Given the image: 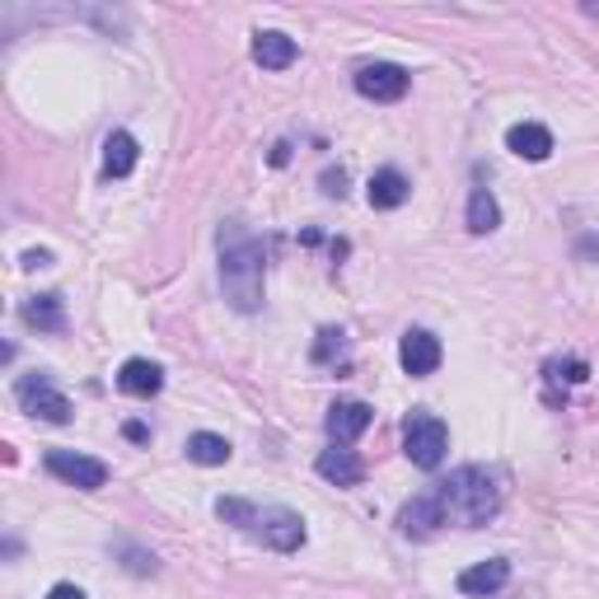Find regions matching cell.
Segmentation results:
<instances>
[{"label": "cell", "instance_id": "cell-20", "mask_svg": "<svg viewBox=\"0 0 599 599\" xmlns=\"http://www.w3.org/2000/svg\"><path fill=\"white\" fill-rule=\"evenodd\" d=\"M501 225V206H497V197H492L487 188H477L473 197H469V230L473 234H492Z\"/></svg>", "mask_w": 599, "mask_h": 599}, {"label": "cell", "instance_id": "cell-13", "mask_svg": "<svg viewBox=\"0 0 599 599\" xmlns=\"http://www.w3.org/2000/svg\"><path fill=\"white\" fill-rule=\"evenodd\" d=\"M506 581H511V562H506V558H487V562L469 566V572H459V590L487 599V595H497Z\"/></svg>", "mask_w": 599, "mask_h": 599}, {"label": "cell", "instance_id": "cell-3", "mask_svg": "<svg viewBox=\"0 0 599 599\" xmlns=\"http://www.w3.org/2000/svg\"><path fill=\"white\" fill-rule=\"evenodd\" d=\"M220 286L239 314H253L263 305V244L253 234L244 230H230V239L220 234Z\"/></svg>", "mask_w": 599, "mask_h": 599}, {"label": "cell", "instance_id": "cell-8", "mask_svg": "<svg viewBox=\"0 0 599 599\" xmlns=\"http://www.w3.org/2000/svg\"><path fill=\"white\" fill-rule=\"evenodd\" d=\"M408 85H412V75L403 66H394V62H374V66L356 71V89L374 103H398L403 94H408Z\"/></svg>", "mask_w": 599, "mask_h": 599}, {"label": "cell", "instance_id": "cell-2", "mask_svg": "<svg viewBox=\"0 0 599 599\" xmlns=\"http://www.w3.org/2000/svg\"><path fill=\"white\" fill-rule=\"evenodd\" d=\"M216 515L234 530H244L248 538H258L263 548L272 552H295L305 544V520L286 506H258V501H239V497H220L216 501Z\"/></svg>", "mask_w": 599, "mask_h": 599}, {"label": "cell", "instance_id": "cell-14", "mask_svg": "<svg viewBox=\"0 0 599 599\" xmlns=\"http://www.w3.org/2000/svg\"><path fill=\"white\" fill-rule=\"evenodd\" d=\"M295 56H300L295 38L277 34V28H267V34H258V38H253V62H258L263 71H286V66L295 62Z\"/></svg>", "mask_w": 599, "mask_h": 599}, {"label": "cell", "instance_id": "cell-21", "mask_svg": "<svg viewBox=\"0 0 599 599\" xmlns=\"http://www.w3.org/2000/svg\"><path fill=\"white\" fill-rule=\"evenodd\" d=\"M333 352L342 356V333H337V328H323V333H319V347H314V361H333Z\"/></svg>", "mask_w": 599, "mask_h": 599}, {"label": "cell", "instance_id": "cell-23", "mask_svg": "<svg viewBox=\"0 0 599 599\" xmlns=\"http://www.w3.org/2000/svg\"><path fill=\"white\" fill-rule=\"evenodd\" d=\"M48 599H85V590L80 586H66V581H62V586L48 590Z\"/></svg>", "mask_w": 599, "mask_h": 599}, {"label": "cell", "instance_id": "cell-19", "mask_svg": "<svg viewBox=\"0 0 599 599\" xmlns=\"http://www.w3.org/2000/svg\"><path fill=\"white\" fill-rule=\"evenodd\" d=\"M24 323L28 328H42V333H62V323H66L62 300H56V295H34L24 305Z\"/></svg>", "mask_w": 599, "mask_h": 599}, {"label": "cell", "instance_id": "cell-16", "mask_svg": "<svg viewBox=\"0 0 599 599\" xmlns=\"http://www.w3.org/2000/svg\"><path fill=\"white\" fill-rule=\"evenodd\" d=\"M506 145L515 150L520 160H548L552 155V131L548 127H538V123H515L511 131H506Z\"/></svg>", "mask_w": 599, "mask_h": 599}, {"label": "cell", "instance_id": "cell-4", "mask_svg": "<svg viewBox=\"0 0 599 599\" xmlns=\"http://www.w3.org/2000/svg\"><path fill=\"white\" fill-rule=\"evenodd\" d=\"M449 449V431L436 412H408V422H403V455H408L417 469H436Z\"/></svg>", "mask_w": 599, "mask_h": 599}, {"label": "cell", "instance_id": "cell-12", "mask_svg": "<svg viewBox=\"0 0 599 599\" xmlns=\"http://www.w3.org/2000/svg\"><path fill=\"white\" fill-rule=\"evenodd\" d=\"M117 388L131 398H155L164 388V370L155 361H145V356H131V361H123V370H117Z\"/></svg>", "mask_w": 599, "mask_h": 599}, {"label": "cell", "instance_id": "cell-24", "mask_svg": "<svg viewBox=\"0 0 599 599\" xmlns=\"http://www.w3.org/2000/svg\"><path fill=\"white\" fill-rule=\"evenodd\" d=\"M123 431H127V441H150V431H145L141 422H127Z\"/></svg>", "mask_w": 599, "mask_h": 599}, {"label": "cell", "instance_id": "cell-15", "mask_svg": "<svg viewBox=\"0 0 599 599\" xmlns=\"http://www.w3.org/2000/svg\"><path fill=\"white\" fill-rule=\"evenodd\" d=\"M366 197H370L374 212H394V206H403V202L412 197V183H408V178H403L398 169H380V174L370 178Z\"/></svg>", "mask_w": 599, "mask_h": 599}, {"label": "cell", "instance_id": "cell-7", "mask_svg": "<svg viewBox=\"0 0 599 599\" xmlns=\"http://www.w3.org/2000/svg\"><path fill=\"white\" fill-rule=\"evenodd\" d=\"M441 337L436 333H426V328H408L398 342V361L403 370L412 374V380H426V374H436L441 370Z\"/></svg>", "mask_w": 599, "mask_h": 599}, {"label": "cell", "instance_id": "cell-5", "mask_svg": "<svg viewBox=\"0 0 599 599\" xmlns=\"http://www.w3.org/2000/svg\"><path fill=\"white\" fill-rule=\"evenodd\" d=\"M14 398H20L24 412L42 417V422H56V426L71 422V398L48 380V374H24V380L14 384Z\"/></svg>", "mask_w": 599, "mask_h": 599}, {"label": "cell", "instance_id": "cell-22", "mask_svg": "<svg viewBox=\"0 0 599 599\" xmlns=\"http://www.w3.org/2000/svg\"><path fill=\"white\" fill-rule=\"evenodd\" d=\"M342 183H347V174H323V192H328V197H342V192H347V188H342Z\"/></svg>", "mask_w": 599, "mask_h": 599}, {"label": "cell", "instance_id": "cell-1", "mask_svg": "<svg viewBox=\"0 0 599 599\" xmlns=\"http://www.w3.org/2000/svg\"><path fill=\"white\" fill-rule=\"evenodd\" d=\"M431 492H436V501H441L445 524H459V530H483V524L497 520V511H501L497 477H492L487 469H477V463L455 469L445 483H436Z\"/></svg>", "mask_w": 599, "mask_h": 599}, {"label": "cell", "instance_id": "cell-18", "mask_svg": "<svg viewBox=\"0 0 599 599\" xmlns=\"http://www.w3.org/2000/svg\"><path fill=\"white\" fill-rule=\"evenodd\" d=\"M188 459H192V463H202V469L230 463V441L216 436V431H197V436H188Z\"/></svg>", "mask_w": 599, "mask_h": 599}, {"label": "cell", "instance_id": "cell-17", "mask_svg": "<svg viewBox=\"0 0 599 599\" xmlns=\"http://www.w3.org/2000/svg\"><path fill=\"white\" fill-rule=\"evenodd\" d=\"M137 137L131 131H113L109 141H103V169H109V178H127L131 169H137Z\"/></svg>", "mask_w": 599, "mask_h": 599}, {"label": "cell", "instance_id": "cell-10", "mask_svg": "<svg viewBox=\"0 0 599 599\" xmlns=\"http://www.w3.org/2000/svg\"><path fill=\"white\" fill-rule=\"evenodd\" d=\"M314 469H319V477H323V483H333V487H356V483L366 477V463L356 459V449H347V445H328V449H319Z\"/></svg>", "mask_w": 599, "mask_h": 599}, {"label": "cell", "instance_id": "cell-6", "mask_svg": "<svg viewBox=\"0 0 599 599\" xmlns=\"http://www.w3.org/2000/svg\"><path fill=\"white\" fill-rule=\"evenodd\" d=\"M48 473L62 477V483L80 487V492H99L109 483V463L89 459V455H75V449H48Z\"/></svg>", "mask_w": 599, "mask_h": 599}, {"label": "cell", "instance_id": "cell-25", "mask_svg": "<svg viewBox=\"0 0 599 599\" xmlns=\"http://www.w3.org/2000/svg\"><path fill=\"white\" fill-rule=\"evenodd\" d=\"M52 253H24V267H48Z\"/></svg>", "mask_w": 599, "mask_h": 599}, {"label": "cell", "instance_id": "cell-9", "mask_svg": "<svg viewBox=\"0 0 599 599\" xmlns=\"http://www.w3.org/2000/svg\"><path fill=\"white\" fill-rule=\"evenodd\" d=\"M374 422V408L370 403H356V398H342V403H333L328 408V417H323V431L333 436V445H352L361 431Z\"/></svg>", "mask_w": 599, "mask_h": 599}, {"label": "cell", "instance_id": "cell-11", "mask_svg": "<svg viewBox=\"0 0 599 599\" xmlns=\"http://www.w3.org/2000/svg\"><path fill=\"white\" fill-rule=\"evenodd\" d=\"M445 524V515H441V501H436V492H417V497L403 506L398 511V530L408 534V538H431Z\"/></svg>", "mask_w": 599, "mask_h": 599}]
</instances>
